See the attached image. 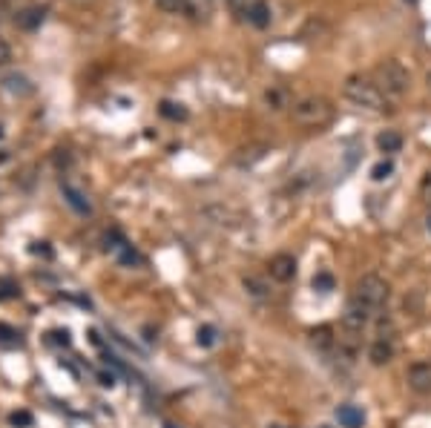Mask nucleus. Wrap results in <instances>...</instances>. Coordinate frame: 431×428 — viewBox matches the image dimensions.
Returning <instances> with one entry per match:
<instances>
[{
  "mask_svg": "<svg viewBox=\"0 0 431 428\" xmlns=\"http://www.w3.org/2000/svg\"><path fill=\"white\" fill-rule=\"evenodd\" d=\"M342 95L348 98L354 107H362V109H371V112H382L388 104H385V93L377 87L374 78H365V75H351L345 78L342 83Z\"/></svg>",
  "mask_w": 431,
  "mask_h": 428,
  "instance_id": "f257e3e1",
  "label": "nucleus"
},
{
  "mask_svg": "<svg viewBox=\"0 0 431 428\" xmlns=\"http://www.w3.org/2000/svg\"><path fill=\"white\" fill-rule=\"evenodd\" d=\"M374 81H377V87L385 93V95H406L408 87H411V75L408 69L394 61V58H388V61H379L377 69H374Z\"/></svg>",
  "mask_w": 431,
  "mask_h": 428,
  "instance_id": "f03ea898",
  "label": "nucleus"
},
{
  "mask_svg": "<svg viewBox=\"0 0 431 428\" xmlns=\"http://www.w3.org/2000/svg\"><path fill=\"white\" fill-rule=\"evenodd\" d=\"M293 118L299 126H311V130H319V126L331 124L333 118V107L328 98L322 95H308L293 104Z\"/></svg>",
  "mask_w": 431,
  "mask_h": 428,
  "instance_id": "7ed1b4c3",
  "label": "nucleus"
},
{
  "mask_svg": "<svg viewBox=\"0 0 431 428\" xmlns=\"http://www.w3.org/2000/svg\"><path fill=\"white\" fill-rule=\"evenodd\" d=\"M354 296L374 314V311H379V308L388 302V282H385L382 276H377V273H365V276L357 282Z\"/></svg>",
  "mask_w": 431,
  "mask_h": 428,
  "instance_id": "20e7f679",
  "label": "nucleus"
},
{
  "mask_svg": "<svg viewBox=\"0 0 431 428\" xmlns=\"http://www.w3.org/2000/svg\"><path fill=\"white\" fill-rule=\"evenodd\" d=\"M368 319H371V311L360 302L357 296H351V302H348V308H345V319H342V325H345V333H362V328L368 325Z\"/></svg>",
  "mask_w": 431,
  "mask_h": 428,
  "instance_id": "39448f33",
  "label": "nucleus"
},
{
  "mask_svg": "<svg viewBox=\"0 0 431 428\" xmlns=\"http://www.w3.org/2000/svg\"><path fill=\"white\" fill-rule=\"evenodd\" d=\"M406 382L408 388L417 394H431V365L428 362H414L406 371Z\"/></svg>",
  "mask_w": 431,
  "mask_h": 428,
  "instance_id": "423d86ee",
  "label": "nucleus"
},
{
  "mask_svg": "<svg viewBox=\"0 0 431 428\" xmlns=\"http://www.w3.org/2000/svg\"><path fill=\"white\" fill-rule=\"evenodd\" d=\"M268 273H271V279L273 282H290L293 276H296V259L290 253H276L273 259L268 262Z\"/></svg>",
  "mask_w": 431,
  "mask_h": 428,
  "instance_id": "0eeeda50",
  "label": "nucleus"
},
{
  "mask_svg": "<svg viewBox=\"0 0 431 428\" xmlns=\"http://www.w3.org/2000/svg\"><path fill=\"white\" fill-rule=\"evenodd\" d=\"M368 359H371L374 365H388V362L394 359V342L377 336V339L371 342V348H368Z\"/></svg>",
  "mask_w": 431,
  "mask_h": 428,
  "instance_id": "6e6552de",
  "label": "nucleus"
},
{
  "mask_svg": "<svg viewBox=\"0 0 431 428\" xmlns=\"http://www.w3.org/2000/svg\"><path fill=\"white\" fill-rule=\"evenodd\" d=\"M61 190H64L66 204H69L75 213H81V216H90V213H93V204L86 201V196H83L81 190H75L72 184H61Z\"/></svg>",
  "mask_w": 431,
  "mask_h": 428,
  "instance_id": "1a4fd4ad",
  "label": "nucleus"
},
{
  "mask_svg": "<svg viewBox=\"0 0 431 428\" xmlns=\"http://www.w3.org/2000/svg\"><path fill=\"white\" fill-rule=\"evenodd\" d=\"M336 420L342 428H362L365 425V414L357 405H339L336 408Z\"/></svg>",
  "mask_w": 431,
  "mask_h": 428,
  "instance_id": "9d476101",
  "label": "nucleus"
},
{
  "mask_svg": "<svg viewBox=\"0 0 431 428\" xmlns=\"http://www.w3.org/2000/svg\"><path fill=\"white\" fill-rule=\"evenodd\" d=\"M377 150L385 153V155H391V153H400L403 150V136L397 130H382L377 136Z\"/></svg>",
  "mask_w": 431,
  "mask_h": 428,
  "instance_id": "9b49d317",
  "label": "nucleus"
},
{
  "mask_svg": "<svg viewBox=\"0 0 431 428\" xmlns=\"http://www.w3.org/2000/svg\"><path fill=\"white\" fill-rule=\"evenodd\" d=\"M247 23H253L256 29H265L271 23V6L265 4V0H259V4L247 12Z\"/></svg>",
  "mask_w": 431,
  "mask_h": 428,
  "instance_id": "f8f14e48",
  "label": "nucleus"
},
{
  "mask_svg": "<svg viewBox=\"0 0 431 428\" xmlns=\"http://www.w3.org/2000/svg\"><path fill=\"white\" fill-rule=\"evenodd\" d=\"M311 339H314V345H317L319 351H331V348L336 345V336H333V328H331V325H319V328L311 333Z\"/></svg>",
  "mask_w": 431,
  "mask_h": 428,
  "instance_id": "ddd939ff",
  "label": "nucleus"
},
{
  "mask_svg": "<svg viewBox=\"0 0 431 428\" xmlns=\"http://www.w3.org/2000/svg\"><path fill=\"white\" fill-rule=\"evenodd\" d=\"M155 4H158L164 12H170V15H190V12H193L190 0H155Z\"/></svg>",
  "mask_w": 431,
  "mask_h": 428,
  "instance_id": "4468645a",
  "label": "nucleus"
},
{
  "mask_svg": "<svg viewBox=\"0 0 431 428\" xmlns=\"http://www.w3.org/2000/svg\"><path fill=\"white\" fill-rule=\"evenodd\" d=\"M391 173H394V161H391V158H382V161H377V164L371 167V179H374V182L391 179Z\"/></svg>",
  "mask_w": 431,
  "mask_h": 428,
  "instance_id": "2eb2a0df",
  "label": "nucleus"
},
{
  "mask_svg": "<svg viewBox=\"0 0 431 428\" xmlns=\"http://www.w3.org/2000/svg\"><path fill=\"white\" fill-rule=\"evenodd\" d=\"M244 290L256 299H265L268 296V285L262 279H256V276H244Z\"/></svg>",
  "mask_w": 431,
  "mask_h": 428,
  "instance_id": "dca6fc26",
  "label": "nucleus"
},
{
  "mask_svg": "<svg viewBox=\"0 0 431 428\" xmlns=\"http://www.w3.org/2000/svg\"><path fill=\"white\" fill-rule=\"evenodd\" d=\"M40 20H43V9H26L23 15H18V23L23 29H35Z\"/></svg>",
  "mask_w": 431,
  "mask_h": 428,
  "instance_id": "f3484780",
  "label": "nucleus"
},
{
  "mask_svg": "<svg viewBox=\"0 0 431 428\" xmlns=\"http://www.w3.org/2000/svg\"><path fill=\"white\" fill-rule=\"evenodd\" d=\"M333 276L328 273V271H319L317 276H314V290H319V293H331L333 290Z\"/></svg>",
  "mask_w": 431,
  "mask_h": 428,
  "instance_id": "a211bd4d",
  "label": "nucleus"
},
{
  "mask_svg": "<svg viewBox=\"0 0 431 428\" xmlns=\"http://www.w3.org/2000/svg\"><path fill=\"white\" fill-rule=\"evenodd\" d=\"M256 4H259V0H228V9H230L233 15H242V18H247V12H250Z\"/></svg>",
  "mask_w": 431,
  "mask_h": 428,
  "instance_id": "6ab92c4d",
  "label": "nucleus"
},
{
  "mask_svg": "<svg viewBox=\"0 0 431 428\" xmlns=\"http://www.w3.org/2000/svg\"><path fill=\"white\" fill-rule=\"evenodd\" d=\"M161 115H167V118H172V121H184V118H187V112L182 109V104H170V101L161 104Z\"/></svg>",
  "mask_w": 431,
  "mask_h": 428,
  "instance_id": "aec40b11",
  "label": "nucleus"
},
{
  "mask_svg": "<svg viewBox=\"0 0 431 428\" xmlns=\"http://www.w3.org/2000/svg\"><path fill=\"white\" fill-rule=\"evenodd\" d=\"M213 342H216V328L213 325H201L199 328V345L201 348H210Z\"/></svg>",
  "mask_w": 431,
  "mask_h": 428,
  "instance_id": "412c9836",
  "label": "nucleus"
},
{
  "mask_svg": "<svg viewBox=\"0 0 431 428\" xmlns=\"http://www.w3.org/2000/svg\"><path fill=\"white\" fill-rule=\"evenodd\" d=\"M420 198L431 204V167L425 170V173H423V179H420Z\"/></svg>",
  "mask_w": 431,
  "mask_h": 428,
  "instance_id": "4be33fe9",
  "label": "nucleus"
},
{
  "mask_svg": "<svg viewBox=\"0 0 431 428\" xmlns=\"http://www.w3.org/2000/svg\"><path fill=\"white\" fill-rule=\"evenodd\" d=\"M265 98H268V104H271L273 109H285V107H288V101H285V93H282V90H271Z\"/></svg>",
  "mask_w": 431,
  "mask_h": 428,
  "instance_id": "5701e85b",
  "label": "nucleus"
},
{
  "mask_svg": "<svg viewBox=\"0 0 431 428\" xmlns=\"http://www.w3.org/2000/svg\"><path fill=\"white\" fill-rule=\"evenodd\" d=\"M9 422H12V425H20V428H29V425H32V414H29V411H15V414L9 417Z\"/></svg>",
  "mask_w": 431,
  "mask_h": 428,
  "instance_id": "b1692460",
  "label": "nucleus"
},
{
  "mask_svg": "<svg viewBox=\"0 0 431 428\" xmlns=\"http://www.w3.org/2000/svg\"><path fill=\"white\" fill-rule=\"evenodd\" d=\"M9 58H12V49H9V44H6V40L0 37V64H6Z\"/></svg>",
  "mask_w": 431,
  "mask_h": 428,
  "instance_id": "393cba45",
  "label": "nucleus"
},
{
  "mask_svg": "<svg viewBox=\"0 0 431 428\" xmlns=\"http://www.w3.org/2000/svg\"><path fill=\"white\" fill-rule=\"evenodd\" d=\"M15 331L12 328H6V325H0V342H15Z\"/></svg>",
  "mask_w": 431,
  "mask_h": 428,
  "instance_id": "a878e982",
  "label": "nucleus"
},
{
  "mask_svg": "<svg viewBox=\"0 0 431 428\" xmlns=\"http://www.w3.org/2000/svg\"><path fill=\"white\" fill-rule=\"evenodd\" d=\"M425 230L431 233V213H428V219H425Z\"/></svg>",
  "mask_w": 431,
  "mask_h": 428,
  "instance_id": "bb28decb",
  "label": "nucleus"
},
{
  "mask_svg": "<svg viewBox=\"0 0 431 428\" xmlns=\"http://www.w3.org/2000/svg\"><path fill=\"white\" fill-rule=\"evenodd\" d=\"M425 81H428V90H431V72H428V78H425Z\"/></svg>",
  "mask_w": 431,
  "mask_h": 428,
  "instance_id": "cd10ccee",
  "label": "nucleus"
},
{
  "mask_svg": "<svg viewBox=\"0 0 431 428\" xmlns=\"http://www.w3.org/2000/svg\"><path fill=\"white\" fill-rule=\"evenodd\" d=\"M271 428H288V425H271Z\"/></svg>",
  "mask_w": 431,
  "mask_h": 428,
  "instance_id": "c85d7f7f",
  "label": "nucleus"
},
{
  "mask_svg": "<svg viewBox=\"0 0 431 428\" xmlns=\"http://www.w3.org/2000/svg\"><path fill=\"white\" fill-rule=\"evenodd\" d=\"M0 136H4V130H0Z\"/></svg>",
  "mask_w": 431,
  "mask_h": 428,
  "instance_id": "c756f323",
  "label": "nucleus"
}]
</instances>
